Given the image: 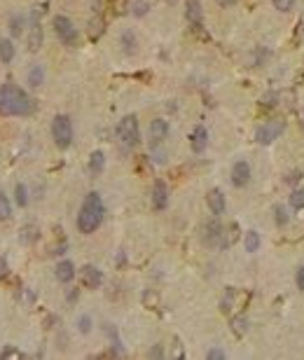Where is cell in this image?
Masks as SVG:
<instances>
[{
	"label": "cell",
	"mask_w": 304,
	"mask_h": 360,
	"mask_svg": "<svg viewBox=\"0 0 304 360\" xmlns=\"http://www.w3.org/2000/svg\"><path fill=\"white\" fill-rule=\"evenodd\" d=\"M103 166H106V154L101 152V150H94L89 157V173L91 176H101Z\"/></svg>",
	"instance_id": "cell-19"
},
{
	"label": "cell",
	"mask_w": 304,
	"mask_h": 360,
	"mask_svg": "<svg viewBox=\"0 0 304 360\" xmlns=\"http://www.w3.org/2000/svg\"><path fill=\"white\" fill-rule=\"evenodd\" d=\"M77 330H80L82 334H87L91 330V318L87 314L84 316H80V318H77Z\"/></svg>",
	"instance_id": "cell-36"
},
{
	"label": "cell",
	"mask_w": 304,
	"mask_h": 360,
	"mask_svg": "<svg viewBox=\"0 0 304 360\" xmlns=\"http://www.w3.org/2000/svg\"><path fill=\"white\" fill-rule=\"evenodd\" d=\"M24 302H28V304H31V302H36V295H33L31 290H26V292H24Z\"/></svg>",
	"instance_id": "cell-45"
},
{
	"label": "cell",
	"mask_w": 304,
	"mask_h": 360,
	"mask_svg": "<svg viewBox=\"0 0 304 360\" xmlns=\"http://www.w3.org/2000/svg\"><path fill=\"white\" fill-rule=\"evenodd\" d=\"M173 344H176V351H173V356H176V358H183V356H185V351L180 349V342H178V339H176V342H173Z\"/></svg>",
	"instance_id": "cell-44"
},
{
	"label": "cell",
	"mask_w": 304,
	"mask_h": 360,
	"mask_svg": "<svg viewBox=\"0 0 304 360\" xmlns=\"http://www.w3.org/2000/svg\"><path fill=\"white\" fill-rule=\"evenodd\" d=\"M5 276H7V260L0 257V279H5Z\"/></svg>",
	"instance_id": "cell-43"
},
{
	"label": "cell",
	"mask_w": 304,
	"mask_h": 360,
	"mask_svg": "<svg viewBox=\"0 0 304 360\" xmlns=\"http://www.w3.org/2000/svg\"><path fill=\"white\" fill-rule=\"evenodd\" d=\"M143 304L148 306V309H157V306H159V295H157L154 290H145L143 292Z\"/></svg>",
	"instance_id": "cell-29"
},
{
	"label": "cell",
	"mask_w": 304,
	"mask_h": 360,
	"mask_svg": "<svg viewBox=\"0 0 304 360\" xmlns=\"http://www.w3.org/2000/svg\"><path fill=\"white\" fill-rule=\"evenodd\" d=\"M229 327H232V332L236 334V337H243V334L248 332V321H246V316H234Z\"/></svg>",
	"instance_id": "cell-23"
},
{
	"label": "cell",
	"mask_w": 304,
	"mask_h": 360,
	"mask_svg": "<svg viewBox=\"0 0 304 360\" xmlns=\"http://www.w3.org/2000/svg\"><path fill=\"white\" fill-rule=\"evenodd\" d=\"M38 236H40V232H38L36 225H26L24 229H21V234H19V241L26 243V246H31V243L38 241Z\"/></svg>",
	"instance_id": "cell-22"
},
{
	"label": "cell",
	"mask_w": 304,
	"mask_h": 360,
	"mask_svg": "<svg viewBox=\"0 0 304 360\" xmlns=\"http://www.w3.org/2000/svg\"><path fill=\"white\" fill-rule=\"evenodd\" d=\"M201 241L206 246H213V248H223L225 241V227L220 225V220H208L201 227Z\"/></svg>",
	"instance_id": "cell-6"
},
{
	"label": "cell",
	"mask_w": 304,
	"mask_h": 360,
	"mask_svg": "<svg viewBox=\"0 0 304 360\" xmlns=\"http://www.w3.org/2000/svg\"><path fill=\"white\" fill-rule=\"evenodd\" d=\"M56 279L61 281V283H71L75 279V264L71 260H63L56 264Z\"/></svg>",
	"instance_id": "cell-15"
},
{
	"label": "cell",
	"mask_w": 304,
	"mask_h": 360,
	"mask_svg": "<svg viewBox=\"0 0 304 360\" xmlns=\"http://www.w3.org/2000/svg\"><path fill=\"white\" fill-rule=\"evenodd\" d=\"M9 31H12L14 37H19L24 33V17H21V14H14V17L9 19Z\"/></svg>",
	"instance_id": "cell-24"
},
{
	"label": "cell",
	"mask_w": 304,
	"mask_h": 360,
	"mask_svg": "<svg viewBox=\"0 0 304 360\" xmlns=\"http://www.w3.org/2000/svg\"><path fill=\"white\" fill-rule=\"evenodd\" d=\"M52 26H54V33L59 36V40H61L63 45H75V42H77V28H75V24H73L68 17L56 14L52 21Z\"/></svg>",
	"instance_id": "cell-5"
},
{
	"label": "cell",
	"mask_w": 304,
	"mask_h": 360,
	"mask_svg": "<svg viewBox=\"0 0 304 360\" xmlns=\"http://www.w3.org/2000/svg\"><path fill=\"white\" fill-rule=\"evenodd\" d=\"M290 206L295 208V211H302L304 208V189H293V194H290Z\"/></svg>",
	"instance_id": "cell-30"
},
{
	"label": "cell",
	"mask_w": 304,
	"mask_h": 360,
	"mask_svg": "<svg viewBox=\"0 0 304 360\" xmlns=\"http://www.w3.org/2000/svg\"><path fill=\"white\" fill-rule=\"evenodd\" d=\"M286 180L290 182V185H295V182H300V180H302V171H290Z\"/></svg>",
	"instance_id": "cell-41"
},
{
	"label": "cell",
	"mask_w": 304,
	"mask_h": 360,
	"mask_svg": "<svg viewBox=\"0 0 304 360\" xmlns=\"http://www.w3.org/2000/svg\"><path fill=\"white\" fill-rule=\"evenodd\" d=\"M103 31H106V21H103V17H96L89 21V28H87V36H89V40H99L101 36H103Z\"/></svg>",
	"instance_id": "cell-20"
},
{
	"label": "cell",
	"mask_w": 304,
	"mask_h": 360,
	"mask_svg": "<svg viewBox=\"0 0 304 360\" xmlns=\"http://www.w3.org/2000/svg\"><path fill=\"white\" fill-rule=\"evenodd\" d=\"M24 358V353L19 351V349H14V346H7V349H2V353H0V360H21Z\"/></svg>",
	"instance_id": "cell-32"
},
{
	"label": "cell",
	"mask_w": 304,
	"mask_h": 360,
	"mask_svg": "<svg viewBox=\"0 0 304 360\" xmlns=\"http://www.w3.org/2000/svg\"><path fill=\"white\" fill-rule=\"evenodd\" d=\"M52 138L59 150H66L71 147L73 143V122L68 115H56L52 119Z\"/></svg>",
	"instance_id": "cell-3"
},
{
	"label": "cell",
	"mask_w": 304,
	"mask_h": 360,
	"mask_svg": "<svg viewBox=\"0 0 304 360\" xmlns=\"http://www.w3.org/2000/svg\"><path fill=\"white\" fill-rule=\"evenodd\" d=\"M80 279H82V286H84V288L94 290L103 283V274H101V269H96L94 264H84L80 269Z\"/></svg>",
	"instance_id": "cell-8"
},
{
	"label": "cell",
	"mask_w": 304,
	"mask_h": 360,
	"mask_svg": "<svg viewBox=\"0 0 304 360\" xmlns=\"http://www.w3.org/2000/svg\"><path fill=\"white\" fill-rule=\"evenodd\" d=\"M103 216H106V206H103V199H101L99 192H89L84 201L80 206V213H77V229L82 234H91L96 232L103 222Z\"/></svg>",
	"instance_id": "cell-2"
},
{
	"label": "cell",
	"mask_w": 304,
	"mask_h": 360,
	"mask_svg": "<svg viewBox=\"0 0 304 360\" xmlns=\"http://www.w3.org/2000/svg\"><path fill=\"white\" fill-rule=\"evenodd\" d=\"M271 2H274V7L278 12H290V9L295 7V0H271Z\"/></svg>",
	"instance_id": "cell-37"
},
{
	"label": "cell",
	"mask_w": 304,
	"mask_h": 360,
	"mask_svg": "<svg viewBox=\"0 0 304 360\" xmlns=\"http://www.w3.org/2000/svg\"><path fill=\"white\" fill-rule=\"evenodd\" d=\"M206 204H208V208H211V213H213V216H223L225 208H227L225 194H223V192H220L218 187L211 189V192L206 194Z\"/></svg>",
	"instance_id": "cell-12"
},
{
	"label": "cell",
	"mask_w": 304,
	"mask_h": 360,
	"mask_svg": "<svg viewBox=\"0 0 304 360\" xmlns=\"http://www.w3.org/2000/svg\"><path fill=\"white\" fill-rule=\"evenodd\" d=\"M42 82H45V68H42L40 63H33V66L28 68V87L38 89Z\"/></svg>",
	"instance_id": "cell-18"
},
{
	"label": "cell",
	"mask_w": 304,
	"mask_h": 360,
	"mask_svg": "<svg viewBox=\"0 0 304 360\" xmlns=\"http://www.w3.org/2000/svg\"><path fill=\"white\" fill-rule=\"evenodd\" d=\"M281 134H283V124H281V122H267V124L258 126L255 141H258L260 145H269V143H274Z\"/></svg>",
	"instance_id": "cell-7"
},
{
	"label": "cell",
	"mask_w": 304,
	"mask_h": 360,
	"mask_svg": "<svg viewBox=\"0 0 304 360\" xmlns=\"http://www.w3.org/2000/svg\"><path fill=\"white\" fill-rule=\"evenodd\" d=\"M185 17L192 26H199L201 24V5H199V0H188L185 2Z\"/></svg>",
	"instance_id": "cell-16"
},
{
	"label": "cell",
	"mask_w": 304,
	"mask_h": 360,
	"mask_svg": "<svg viewBox=\"0 0 304 360\" xmlns=\"http://www.w3.org/2000/svg\"><path fill=\"white\" fill-rule=\"evenodd\" d=\"M190 143H192V152H194V154H201V152H204L206 145H208V131H206V126H201V124L194 126Z\"/></svg>",
	"instance_id": "cell-13"
},
{
	"label": "cell",
	"mask_w": 304,
	"mask_h": 360,
	"mask_svg": "<svg viewBox=\"0 0 304 360\" xmlns=\"http://www.w3.org/2000/svg\"><path fill=\"white\" fill-rule=\"evenodd\" d=\"M14 42L12 40H7V37H2L0 40V61L2 63H12V59H14Z\"/></svg>",
	"instance_id": "cell-21"
},
{
	"label": "cell",
	"mask_w": 304,
	"mask_h": 360,
	"mask_svg": "<svg viewBox=\"0 0 304 360\" xmlns=\"http://www.w3.org/2000/svg\"><path fill=\"white\" fill-rule=\"evenodd\" d=\"M14 197H17V204L21 208H26V204H28V189H26V185L24 182H19L17 187H14Z\"/></svg>",
	"instance_id": "cell-26"
},
{
	"label": "cell",
	"mask_w": 304,
	"mask_h": 360,
	"mask_svg": "<svg viewBox=\"0 0 304 360\" xmlns=\"http://www.w3.org/2000/svg\"><path fill=\"white\" fill-rule=\"evenodd\" d=\"M166 136H169V124H166V119H152V122H150L152 145H159Z\"/></svg>",
	"instance_id": "cell-14"
},
{
	"label": "cell",
	"mask_w": 304,
	"mask_h": 360,
	"mask_svg": "<svg viewBox=\"0 0 304 360\" xmlns=\"http://www.w3.org/2000/svg\"><path fill=\"white\" fill-rule=\"evenodd\" d=\"M288 213H286V208L283 206H274V222H276L278 227H286L288 225Z\"/></svg>",
	"instance_id": "cell-31"
},
{
	"label": "cell",
	"mask_w": 304,
	"mask_h": 360,
	"mask_svg": "<svg viewBox=\"0 0 304 360\" xmlns=\"http://www.w3.org/2000/svg\"><path fill=\"white\" fill-rule=\"evenodd\" d=\"M232 304H234V290H227L223 302H220V311H223V314H229V311H232Z\"/></svg>",
	"instance_id": "cell-34"
},
{
	"label": "cell",
	"mask_w": 304,
	"mask_h": 360,
	"mask_svg": "<svg viewBox=\"0 0 304 360\" xmlns=\"http://www.w3.org/2000/svg\"><path fill=\"white\" fill-rule=\"evenodd\" d=\"M26 45L31 52H38L40 45H42V26H40L36 14L31 17V26H28V33H26Z\"/></svg>",
	"instance_id": "cell-9"
},
{
	"label": "cell",
	"mask_w": 304,
	"mask_h": 360,
	"mask_svg": "<svg viewBox=\"0 0 304 360\" xmlns=\"http://www.w3.org/2000/svg\"><path fill=\"white\" fill-rule=\"evenodd\" d=\"M295 283L300 290H304V267H300V269L295 271Z\"/></svg>",
	"instance_id": "cell-40"
},
{
	"label": "cell",
	"mask_w": 304,
	"mask_h": 360,
	"mask_svg": "<svg viewBox=\"0 0 304 360\" xmlns=\"http://www.w3.org/2000/svg\"><path fill=\"white\" fill-rule=\"evenodd\" d=\"M9 216H12V204H9L7 194L0 192V220H9Z\"/></svg>",
	"instance_id": "cell-28"
},
{
	"label": "cell",
	"mask_w": 304,
	"mask_h": 360,
	"mask_svg": "<svg viewBox=\"0 0 304 360\" xmlns=\"http://www.w3.org/2000/svg\"><path fill=\"white\" fill-rule=\"evenodd\" d=\"M150 12V2L148 0H136L134 5H131V14L134 17H145Z\"/></svg>",
	"instance_id": "cell-27"
},
{
	"label": "cell",
	"mask_w": 304,
	"mask_h": 360,
	"mask_svg": "<svg viewBox=\"0 0 304 360\" xmlns=\"http://www.w3.org/2000/svg\"><path fill=\"white\" fill-rule=\"evenodd\" d=\"M28 112H33V101L26 91L12 82L2 84L0 87V115L19 117V115H28Z\"/></svg>",
	"instance_id": "cell-1"
},
{
	"label": "cell",
	"mask_w": 304,
	"mask_h": 360,
	"mask_svg": "<svg viewBox=\"0 0 304 360\" xmlns=\"http://www.w3.org/2000/svg\"><path fill=\"white\" fill-rule=\"evenodd\" d=\"M251 182V166L248 162H236L232 166V185L234 187H246Z\"/></svg>",
	"instance_id": "cell-10"
},
{
	"label": "cell",
	"mask_w": 304,
	"mask_h": 360,
	"mask_svg": "<svg viewBox=\"0 0 304 360\" xmlns=\"http://www.w3.org/2000/svg\"><path fill=\"white\" fill-rule=\"evenodd\" d=\"M110 7H113V12H115L117 17H119V14H126L129 0H110Z\"/></svg>",
	"instance_id": "cell-35"
},
{
	"label": "cell",
	"mask_w": 304,
	"mask_h": 360,
	"mask_svg": "<svg viewBox=\"0 0 304 360\" xmlns=\"http://www.w3.org/2000/svg\"><path fill=\"white\" fill-rule=\"evenodd\" d=\"M236 236H239V225H229V229L225 232V241H223V248H227V246H232L234 241H236Z\"/></svg>",
	"instance_id": "cell-33"
},
{
	"label": "cell",
	"mask_w": 304,
	"mask_h": 360,
	"mask_svg": "<svg viewBox=\"0 0 304 360\" xmlns=\"http://www.w3.org/2000/svg\"><path fill=\"white\" fill-rule=\"evenodd\" d=\"M117 138L126 145V147H134L141 141V129H138V117L136 115H126L119 119L117 124Z\"/></svg>",
	"instance_id": "cell-4"
},
{
	"label": "cell",
	"mask_w": 304,
	"mask_h": 360,
	"mask_svg": "<svg viewBox=\"0 0 304 360\" xmlns=\"http://www.w3.org/2000/svg\"><path fill=\"white\" fill-rule=\"evenodd\" d=\"M119 45H122V49H124V54L134 56L136 52H138V40H136L134 31H124V33L119 36Z\"/></svg>",
	"instance_id": "cell-17"
},
{
	"label": "cell",
	"mask_w": 304,
	"mask_h": 360,
	"mask_svg": "<svg viewBox=\"0 0 304 360\" xmlns=\"http://www.w3.org/2000/svg\"><path fill=\"white\" fill-rule=\"evenodd\" d=\"M218 5L220 7H232V5H236V0H218Z\"/></svg>",
	"instance_id": "cell-46"
},
{
	"label": "cell",
	"mask_w": 304,
	"mask_h": 360,
	"mask_svg": "<svg viewBox=\"0 0 304 360\" xmlns=\"http://www.w3.org/2000/svg\"><path fill=\"white\" fill-rule=\"evenodd\" d=\"M260 248V234L258 232H246V251L248 252H255Z\"/></svg>",
	"instance_id": "cell-25"
},
{
	"label": "cell",
	"mask_w": 304,
	"mask_h": 360,
	"mask_svg": "<svg viewBox=\"0 0 304 360\" xmlns=\"http://www.w3.org/2000/svg\"><path fill=\"white\" fill-rule=\"evenodd\" d=\"M150 358H164V349H161V344H157V346H152L150 349Z\"/></svg>",
	"instance_id": "cell-42"
},
{
	"label": "cell",
	"mask_w": 304,
	"mask_h": 360,
	"mask_svg": "<svg viewBox=\"0 0 304 360\" xmlns=\"http://www.w3.org/2000/svg\"><path fill=\"white\" fill-rule=\"evenodd\" d=\"M206 358H208V360H223L225 358V351H223V349H211V351L206 353Z\"/></svg>",
	"instance_id": "cell-39"
},
{
	"label": "cell",
	"mask_w": 304,
	"mask_h": 360,
	"mask_svg": "<svg viewBox=\"0 0 304 360\" xmlns=\"http://www.w3.org/2000/svg\"><path fill=\"white\" fill-rule=\"evenodd\" d=\"M152 206H154V211H164L169 206V187L164 180H157L152 187Z\"/></svg>",
	"instance_id": "cell-11"
},
{
	"label": "cell",
	"mask_w": 304,
	"mask_h": 360,
	"mask_svg": "<svg viewBox=\"0 0 304 360\" xmlns=\"http://www.w3.org/2000/svg\"><path fill=\"white\" fill-rule=\"evenodd\" d=\"M260 103L267 106V108H274V106H278V94H274V91H271V94H265Z\"/></svg>",
	"instance_id": "cell-38"
}]
</instances>
